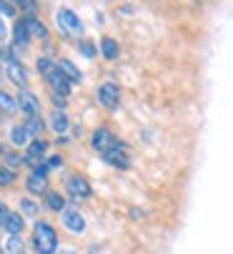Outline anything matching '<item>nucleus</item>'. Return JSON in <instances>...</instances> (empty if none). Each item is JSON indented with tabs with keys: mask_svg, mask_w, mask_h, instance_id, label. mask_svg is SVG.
<instances>
[{
	"mask_svg": "<svg viewBox=\"0 0 233 254\" xmlns=\"http://www.w3.org/2000/svg\"><path fill=\"white\" fill-rule=\"evenodd\" d=\"M81 51H83L88 58H93V56H95V48H93L91 43H81Z\"/></svg>",
	"mask_w": 233,
	"mask_h": 254,
	"instance_id": "nucleus-33",
	"label": "nucleus"
},
{
	"mask_svg": "<svg viewBox=\"0 0 233 254\" xmlns=\"http://www.w3.org/2000/svg\"><path fill=\"white\" fill-rule=\"evenodd\" d=\"M13 181H15V171L8 169V166H0V184H3V187H10Z\"/></svg>",
	"mask_w": 233,
	"mask_h": 254,
	"instance_id": "nucleus-26",
	"label": "nucleus"
},
{
	"mask_svg": "<svg viewBox=\"0 0 233 254\" xmlns=\"http://www.w3.org/2000/svg\"><path fill=\"white\" fill-rule=\"evenodd\" d=\"M33 249L38 254H55L58 252V232L43 219H38L33 227Z\"/></svg>",
	"mask_w": 233,
	"mask_h": 254,
	"instance_id": "nucleus-1",
	"label": "nucleus"
},
{
	"mask_svg": "<svg viewBox=\"0 0 233 254\" xmlns=\"http://www.w3.org/2000/svg\"><path fill=\"white\" fill-rule=\"evenodd\" d=\"M0 13H3V15H10V18H13V15H15V8H13V5H8L5 0H0Z\"/></svg>",
	"mask_w": 233,
	"mask_h": 254,
	"instance_id": "nucleus-31",
	"label": "nucleus"
},
{
	"mask_svg": "<svg viewBox=\"0 0 233 254\" xmlns=\"http://www.w3.org/2000/svg\"><path fill=\"white\" fill-rule=\"evenodd\" d=\"M60 219H63V227H65L70 234H83V232H86V216L81 214V209L65 206V209L60 211Z\"/></svg>",
	"mask_w": 233,
	"mask_h": 254,
	"instance_id": "nucleus-4",
	"label": "nucleus"
},
{
	"mask_svg": "<svg viewBox=\"0 0 233 254\" xmlns=\"http://www.w3.org/2000/svg\"><path fill=\"white\" fill-rule=\"evenodd\" d=\"M46 204H48V209H53V211H63V209H65V199L60 196V191H48V194H46Z\"/></svg>",
	"mask_w": 233,
	"mask_h": 254,
	"instance_id": "nucleus-23",
	"label": "nucleus"
},
{
	"mask_svg": "<svg viewBox=\"0 0 233 254\" xmlns=\"http://www.w3.org/2000/svg\"><path fill=\"white\" fill-rule=\"evenodd\" d=\"M25 28H28V33H30V38H43V41H48V28L38 20L35 15H28V18H25Z\"/></svg>",
	"mask_w": 233,
	"mask_h": 254,
	"instance_id": "nucleus-16",
	"label": "nucleus"
},
{
	"mask_svg": "<svg viewBox=\"0 0 233 254\" xmlns=\"http://www.w3.org/2000/svg\"><path fill=\"white\" fill-rule=\"evenodd\" d=\"M55 23H58V28H60L63 33H68V35H81V33H83V20L78 18V13L70 10V8H60V10L55 13Z\"/></svg>",
	"mask_w": 233,
	"mask_h": 254,
	"instance_id": "nucleus-3",
	"label": "nucleus"
},
{
	"mask_svg": "<svg viewBox=\"0 0 233 254\" xmlns=\"http://www.w3.org/2000/svg\"><path fill=\"white\" fill-rule=\"evenodd\" d=\"M63 161H65V159H63L60 154H55V156H50V159H48V169H60V166H63Z\"/></svg>",
	"mask_w": 233,
	"mask_h": 254,
	"instance_id": "nucleus-29",
	"label": "nucleus"
},
{
	"mask_svg": "<svg viewBox=\"0 0 233 254\" xmlns=\"http://www.w3.org/2000/svg\"><path fill=\"white\" fill-rule=\"evenodd\" d=\"M50 128L58 133V136H65V131L70 128V119L63 108H53L50 111Z\"/></svg>",
	"mask_w": 233,
	"mask_h": 254,
	"instance_id": "nucleus-12",
	"label": "nucleus"
},
{
	"mask_svg": "<svg viewBox=\"0 0 233 254\" xmlns=\"http://www.w3.org/2000/svg\"><path fill=\"white\" fill-rule=\"evenodd\" d=\"M55 143H58V146H68L70 138H68V136H55Z\"/></svg>",
	"mask_w": 233,
	"mask_h": 254,
	"instance_id": "nucleus-35",
	"label": "nucleus"
},
{
	"mask_svg": "<svg viewBox=\"0 0 233 254\" xmlns=\"http://www.w3.org/2000/svg\"><path fill=\"white\" fill-rule=\"evenodd\" d=\"M5 76H8V78H10V83H13V86H18L20 91H23V88H28V83H30V76H28L25 65H23V63H18V61H10V63H8Z\"/></svg>",
	"mask_w": 233,
	"mask_h": 254,
	"instance_id": "nucleus-8",
	"label": "nucleus"
},
{
	"mask_svg": "<svg viewBox=\"0 0 233 254\" xmlns=\"http://www.w3.org/2000/svg\"><path fill=\"white\" fill-rule=\"evenodd\" d=\"M46 81H48V86H50L53 93H60V96H68L70 93V81L60 73V68H55L53 73H48Z\"/></svg>",
	"mask_w": 233,
	"mask_h": 254,
	"instance_id": "nucleus-11",
	"label": "nucleus"
},
{
	"mask_svg": "<svg viewBox=\"0 0 233 254\" xmlns=\"http://www.w3.org/2000/svg\"><path fill=\"white\" fill-rule=\"evenodd\" d=\"M5 38H8V28H5V23H3V20H0V43H3Z\"/></svg>",
	"mask_w": 233,
	"mask_h": 254,
	"instance_id": "nucleus-34",
	"label": "nucleus"
},
{
	"mask_svg": "<svg viewBox=\"0 0 233 254\" xmlns=\"http://www.w3.org/2000/svg\"><path fill=\"white\" fill-rule=\"evenodd\" d=\"M13 43H15V48H28V43H30V33H28V28H25V20H20V23H15V28H13Z\"/></svg>",
	"mask_w": 233,
	"mask_h": 254,
	"instance_id": "nucleus-18",
	"label": "nucleus"
},
{
	"mask_svg": "<svg viewBox=\"0 0 233 254\" xmlns=\"http://www.w3.org/2000/svg\"><path fill=\"white\" fill-rule=\"evenodd\" d=\"M33 141V136L28 133V128H25V124L20 126V124H15L13 128H10V143H13V146H28V143Z\"/></svg>",
	"mask_w": 233,
	"mask_h": 254,
	"instance_id": "nucleus-15",
	"label": "nucleus"
},
{
	"mask_svg": "<svg viewBox=\"0 0 233 254\" xmlns=\"http://www.w3.org/2000/svg\"><path fill=\"white\" fill-rule=\"evenodd\" d=\"M8 234H23V229H25V219H23V214H15V211H10V216H8V222H5V227H3Z\"/></svg>",
	"mask_w": 233,
	"mask_h": 254,
	"instance_id": "nucleus-19",
	"label": "nucleus"
},
{
	"mask_svg": "<svg viewBox=\"0 0 233 254\" xmlns=\"http://www.w3.org/2000/svg\"><path fill=\"white\" fill-rule=\"evenodd\" d=\"M115 143H118V138L113 136V131L110 128H105V126H100V128H95L93 131V136H91V146L98 151V154H108Z\"/></svg>",
	"mask_w": 233,
	"mask_h": 254,
	"instance_id": "nucleus-6",
	"label": "nucleus"
},
{
	"mask_svg": "<svg viewBox=\"0 0 233 254\" xmlns=\"http://www.w3.org/2000/svg\"><path fill=\"white\" fill-rule=\"evenodd\" d=\"M3 161H5L3 166H8V169H13V171H15V169H20L23 164H28V159H25V156H20L18 151H5V149H3Z\"/></svg>",
	"mask_w": 233,
	"mask_h": 254,
	"instance_id": "nucleus-20",
	"label": "nucleus"
},
{
	"mask_svg": "<svg viewBox=\"0 0 233 254\" xmlns=\"http://www.w3.org/2000/svg\"><path fill=\"white\" fill-rule=\"evenodd\" d=\"M35 65H38V73H43V76L53 73V70L58 68V63H55V61H50V58H46V56L38 58V61H35Z\"/></svg>",
	"mask_w": 233,
	"mask_h": 254,
	"instance_id": "nucleus-25",
	"label": "nucleus"
},
{
	"mask_svg": "<svg viewBox=\"0 0 233 254\" xmlns=\"http://www.w3.org/2000/svg\"><path fill=\"white\" fill-rule=\"evenodd\" d=\"M100 53H103L105 61H115V58L121 56L118 41H115V38H100Z\"/></svg>",
	"mask_w": 233,
	"mask_h": 254,
	"instance_id": "nucleus-17",
	"label": "nucleus"
},
{
	"mask_svg": "<svg viewBox=\"0 0 233 254\" xmlns=\"http://www.w3.org/2000/svg\"><path fill=\"white\" fill-rule=\"evenodd\" d=\"M46 151H48V141H43V138H33V141L28 143V154H25L28 164H35V159H43Z\"/></svg>",
	"mask_w": 233,
	"mask_h": 254,
	"instance_id": "nucleus-13",
	"label": "nucleus"
},
{
	"mask_svg": "<svg viewBox=\"0 0 233 254\" xmlns=\"http://www.w3.org/2000/svg\"><path fill=\"white\" fill-rule=\"evenodd\" d=\"M55 63H58V68H60V73H63L70 83H81V81H83L81 70H78V68L73 65V61H68V58H58Z\"/></svg>",
	"mask_w": 233,
	"mask_h": 254,
	"instance_id": "nucleus-14",
	"label": "nucleus"
},
{
	"mask_svg": "<svg viewBox=\"0 0 233 254\" xmlns=\"http://www.w3.org/2000/svg\"><path fill=\"white\" fill-rule=\"evenodd\" d=\"M20 254H25V252H20Z\"/></svg>",
	"mask_w": 233,
	"mask_h": 254,
	"instance_id": "nucleus-36",
	"label": "nucleus"
},
{
	"mask_svg": "<svg viewBox=\"0 0 233 254\" xmlns=\"http://www.w3.org/2000/svg\"><path fill=\"white\" fill-rule=\"evenodd\" d=\"M95 98H98L100 106H105V108H115V106L121 103V86H118V83H113V81H108V83L98 86Z\"/></svg>",
	"mask_w": 233,
	"mask_h": 254,
	"instance_id": "nucleus-5",
	"label": "nucleus"
},
{
	"mask_svg": "<svg viewBox=\"0 0 233 254\" xmlns=\"http://www.w3.org/2000/svg\"><path fill=\"white\" fill-rule=\"evenodd\" d=\"M20 206H23V211H25V214H35V211H38V206H35L28 196H23V199H20Z\"/></svg>",
	"mask_w": 233,
	"mask_h": 254,
	"instance_id": "nucleus-27",
	"label": "nucleus"
},
{
	"mask_svg": "<svg viewBox=\"0 0 233 254\" xmlns=\"http://www.w3.org/2000/svg\"><path fill=\"white\" fill-rule=\"evenodd\" d=\"M0 111H5V114L20 111V108H18V98H13V96L5 93V91H0Z\"/></svg>",
	"mask_w": 233,
	"mask_h": 254,
	"instance_id": "nucleus-21",
	"label": "nucleus"
},
{
	"mask_svg": "<svg viewBox=\"0 0 233 254\" xmlns=\"http://www.w3.org/2000/svg\"><path fill=\"white\" fill-rule=\"evenodd\" d=\"M15 3H18L20 8H25L28 13H35V8H38V3H35V0H15Z\"/></svg>",
	"mask_w": 233,
	"mask_h": 254,
	"instance_id": "nucleus-28",
	"label": "nucleus"
},
{
	"mask_svg": "<svg viewBox=\"0 0 233 254\" xmlns=\"http://www.w3.org/2000/svg\"><path fill=\"white\" fill-rule=\"evenodd\" d=\"M25 189L30 191V194H48V164H35L33 166V171H30V176L25 179Z\"/></svg>",
	"mask_w": 233,
	"mask_h": 254,
	"instance_id": "nucleus-2",
	"label": "nucleus"
},
{
	"mask_svg": "<svg viewBox=\"0 0 233 254\" xmlns=\"http://www.w3.org/2000/svg\"><path fill=\"white\" fill-rule=\"evenodd\" d=\"M25 128H28V133H30L33 138H41V133H43V128H46V124H43V116L28 119V121H25Z\"/></svg>",
	"mask_w": 233,
	"mask_h": 254,
	"instance_id": "nucleus-22",
	"label": "nucleus"
},
{
	"mask_svg": "<svg viewBox=\"0 0 233 254\" xmlns=\"http://www.w3.org/2000/svg\"><path fill=\"white\" fill-rule=\"evenodd\" d=\"M65 191L73 196V199H88L93 191H91V184L83 179V176H70L68 181H65Z\"/></svg>",
	"mask_w": 233,
	"mask_h": 254,
	"instance_id": "nucleus-9",
	"label": "nucleus"
},
{
	"mask_svg": "<svg viewBox=\"0 0 233 254\" xmlns=\"http://www.w3.org/2000/svg\"><path fill=\"white\" fill-rule=\"evenodd\" d=\"M8 216H10L8 206H5V204H0V227H5V222H8Z\"/></svg>",
	"mask_w": 233,
	"mask_h": 254,
	"instance_id": "nucleus-32",
	"label": "nucleus"
},
{
	"mask_svg": "<svg viewBox=\"0 0 233 254\" xmlns=\"http://www.w3.org/2000/svg\"><path fill=\"white\" fill-rule=\"evenodd\" d=\"M5 252H8V254H20V252H25V249H23V234H10V237L5 239Z\"/></svg>",
	"mask_w": 233,
	"mask_h": 254,
	"instance_id": "nucleus-24",
	"label": "nucleus"
},
{
	"mask_svg": "<svg viewBox=\"0 0 233 254\" xmlns=\"http://www.w3.org/2000/svg\"><path fill=\"white\" fill-rule=\"evenodd\" d=\"M103 159L108 161V164H113V166H118V169H128L131 166V159H128V151H126V143H115V146L108 151V154H103Z\"/></svg>",
	"mask_w": 233,
	"mask_h": 254,
	"instance_id": "nucleus-10",
	"label": "nucleus"
},
{
	"mask_svg": "<svg viewBox=\"0 0 233 254\" xmlns=\"http://www.w3.org/2000/svg\"><path fill=\"white\" fill-rule=\"evenodd\" d=\"M18 108H20V114H25L28 119H35V116H41V101H38V96L28 88H23L18 96Z\"/></svg>",
	"mask_w": 233,
	"mask_h": 254,
	"instance_id": "nucleus-7",
	"label": "nucleus"
},
{
	"mask_svg": "<svg viewBox=\"0 0 233 254\" xmlns=\"http://www.w3.org/2000/svg\"><path fill=\"white\" fill-rule=\"evenodd\" d=\"M50 98H53V106H55V108H65V96H60V93H53V91H50Z\"/></svg>",
	"mask_w": 233,
	"mask_h": 254,
	"instance_id": "nucleus-30",
	"label": "nucleus"
}]
</instances>
